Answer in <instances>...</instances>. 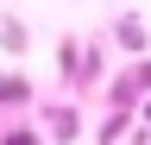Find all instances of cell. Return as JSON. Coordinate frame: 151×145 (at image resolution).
Wrapping results in <instances>:
<instances>
[{
	"instance_id": "cell-3",
	"label": "cell",
	"mask_w": 151,
	"mask_h": 145,
	"mask_svg": "<svg viewBox=\"0 0 151 145\" xmlns=\"http://www.w3.org/2000/svg\"><path fill=\"white\" fill-rule=\"evenodd\" d=\"M25 95H32V82H25V76H0V101H6V107H19Z\"/></svg>"
},
{
	"instance_id": "cell-6",
	"label": "cell",
	"mask_w": 151,
	"mask_h": 145,
	"mask_svg": "<svg viewBox=\"0 0 151 145\" xmlns=\"http://www.w3.org/2000/svg\"><path fill=\"white\" fill-rule=\"evenodd\" d=\"M0 145H38V133H6Z\"/></svg>"
},
{
	"instance_id": "cell-1",
	"label": "cell",
	"mask_w": 151,
	"mask_h": 145,
	"mask_svg": "<svg viewBox=\"0 0 151 145\" xmlns=\"http://www.w3.org/2000/svg\"><path fill=\"white\" fill-rule=\"evenodd\" d=\"M145 88H151V63H145V69H132V76L113 88V101H132V95H145Z\"/></svg>"
},
{
	"instance_id": "cell-5",
	"label": "cell",
	"mask_w": 151,
	"mask_h": 145,
	"mask_svg": "<svg viewBox=\"0 0 151 145\" xmlns=\"http://www.w3.org/2000/svg\"><path fill=\"white\" fill-rule=\"evenodd\" d=\"M0 44H6V50H25V25L6 19V25H0Z\"/></svg>"
},
{
	"instance_id": "cell-4",
	"label": "cell",
	"mask_w": 151,
	"mask_h": 145,
	"mask_svg": "<svg viewBox=\"0 0 151 145\" xmlns=\"http://www.w3.org/2000/svg\"><path fill=\"white\" fill-rule=\"evenodd\" d=\"M120 44H126V50H145V19L126 13V19H120Z\"/></svg>"
},
{
	"instance_id": "cell-2",
	"label": "cell",
	"mask_w": 151,
	"mask_h": 145,
	"mask_svg": "<svg viewBox=\"0 0 151 145\" xmlns=\"http://www.w3.org/2000/svg\"><path fill=\"white\" fill-rule=\"evenodd\" d=\"M50 133H57V145L76 139V114H69V107H50Z\"/></svg>"
},
{
	"instance_id": "cell-7",
	"label": "cell",
	"mask_w": 151,
	"mask_h": 145,
	"mask_svg": "<svg viewBox=\"0 0 151 145\" xmlns=\"http://www.w3.org/2000/svg\"><path fill=\"white\" fill-rule=\"evenodd\" d=\"M145 120H151V107H145Z\"/></svg>"
}]
</instances>
